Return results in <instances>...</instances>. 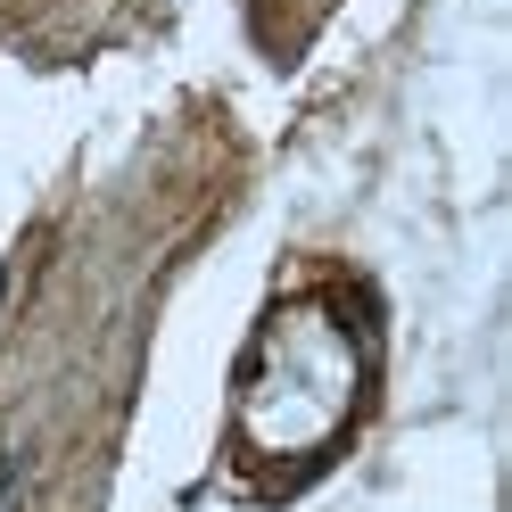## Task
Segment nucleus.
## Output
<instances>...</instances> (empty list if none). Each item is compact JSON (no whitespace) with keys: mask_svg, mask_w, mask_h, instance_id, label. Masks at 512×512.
Here are the masks:
<instances>
[{"mask_svg":"<svg viewBox=\"0 0 512 512\" xmlns=\"http://www.w3.org/2000/svg\"><path fill=\"white\" fill-rule=\"evenodd\" d=\"M25 471H34V446H0V512H17Z\"/></svg>","mask_w":512,"mask_h":512,"instance_id":"nucleus-1","label":"nucleus"}]
</instances>
